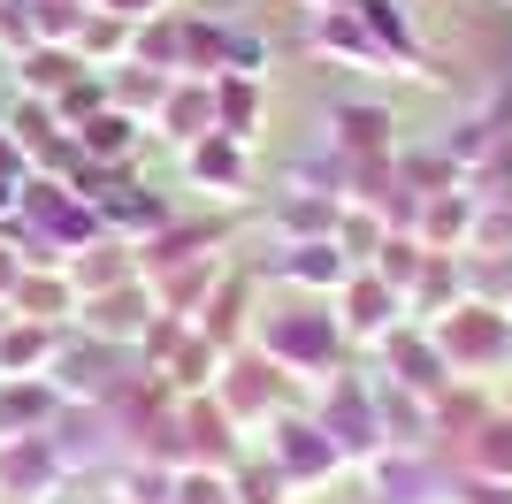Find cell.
<instances>
[{"mask_svg":"<svg viewBox=\"0 0 512 504\" xmlns=\"http://www.w3.org/2000/svg\"><path fill=\"white\" fill-rule=\"evenodd\" d=\"M260 344H268V359H276L283 375H329L344 352V329L329 314H268L260 321Z\"/></svg>","mask_w":512,"mask_h":504,"instance_id":"6da1fadb","label":"cell"},{"mask_svg":"<svg viewBox=\"0 0 512 504\" xmlns=\"http://www.w3.org/2000/svg\"><path fill=\"white\" fill-rule=\"evenodd\" d=\"M337 443H329V428L321 420H291L283 413L276 428H268V466L283 474V489H306V482H329L337 474Z\"/></svg>","mask_w":512,"mask_h":504,"instance_id":"7a4b0ae2","label":"cell"},{"mask_svg":"<svg viewBox=\"0 0 512 504\" xmlns=\"http://www.w3.org/2000/svg\"><path fill=\"white\" fill-rule=\"evenodd\" d=\"M153 314H161V298H153L146 275H130V283H115V291H100V298H85V306H77L85 336H100V344H146Z\"/></svg>","mask_w":512,"mask_h":504,"instance_id":"3957f363","label":"cell"},{"mask_svg":"<svg viewBox=\"0 0 512 504\" xmlns=\"http://www.w3.org/2000/svg\"><path fill=\"white\" fill-rule=\"evenodd\" d=\"M69 459L54 451V436H16L0 443V504H46L62 489Z\"/></svg>","mask_w":512,"mask_h":504,"instance_id":"277c9868","label":"cell"},{"mask_svg":"<svg viewBox=\"0 0 512 504\" xmlns=\"http://www.w3.org/2000/svg\"><path fill=\"white\" fill-rule=\"evenodd\" d=\"M276 367H260V359H222V382H214V398H222V413H230V428H276L283 405H276Z\"/></svg>","mask_w":512,"mask_h":504,"instance_id":"5b68a950","label":"cell"},{"mask_svg":"<svg viewBox=\"0 0 512 504\" xmlns=\"http://www.w3.org/2000/svg\"><path fill=\"white\" fill-rule=\"evenodd\" d=\"M321 428H329V443H337L344 459H375L383 420H375V405H367V382L344 375L337 390H329V405H321Z\"/></svg>","mask_w":512,"mask_h":504,"instance_id":"8992f818","label":"cell"},{"mask_svg":"<svg viewBox=\"0 0 512 504\" xmlns=\"http://www.w3.org/2000/svg\"><path fill=\"white\" fill-rule=\"evenodd\" d=\"M184 176H192L199 191H222V199H237V191L253 184V146H237V138L207 130L199 146H184Z\"/></svg>","mask_w":512,"mask_h":504,"instance_id":"52a82bcc","label":"cell"},{"mask_svg":"<svg viewBox=\"0 0 512 504\" xmlns=\"http://www.w3.org/2000/svg\"><path fill=\"white\" fill-rule=\"evenodd\" d=\"M54 352H62L54 321H23V314L0 321V382H39L54 367Z\"/></svg>","mask_w":512,"mask_h":504,"instance_id":"ba28073f","label":"cell"},{"mask_svg":"<svg viewBox=\"0 0 512 504\" xmlns=\"http://www.w3.org/2000/svg\"><path fill=\"white\" fill-rule=\"evenodd\" d=\"M153 130L176 138V146H199V138L214 130V77H176L169 100L153 107Z\"/></svg>","mask_w":512,"mask_h":504,"instance_id":"9c48e42d","label":"cell"},{"mask_svg":"<svg viewBox=\"0 0 512 504\" xmlns=\"http://www.w3.org/2000/svg\"><path fill=\"white\" fill-rule=\"evenodd\" d=\"M8 314H23V321H54V329H62V321L77 314V283H69V268H46V275L23 268V275H16V291H8Z\"/></svg>","mask_w":512,"mask_h":504,"instance_id":"30bf717a","label":"cell"},{"mask_svg":"<svg viewBox=\"0 0 512 504\" xmlns=\"http://www.w3.org/2000/svg\"><path fill=\"white\" fill-rule=\"evenodd\" d=\"M54 382H0V443H16V436H46V420H54Z\"/></svg>","mask_w":512,"mask_h":504,"instance_id":"8fae6325","label":"cell"},{"mask_svg":"<svg viewBox=\"0 0 512 504\" xmlns=\"http://www.w3.org/2000/svg\"><path fill=\"white\" fill-rule=\"evenodd\" d=\"M390 314H398V291H390L375 268H367V275H344V321H337L344 336H383Z\"/></svg>","mask_w":512,"mask_h":504,"instance_id":"7c38bea8","label":"cell"},{"mask_svg":"<svg viewBox=\"0 0 512 504\" xmlns=\"http://www.w3.org/2000/svg\"><path fill=\"white\" fill-rule=\"evenodd\" d=\"M23 92H31V100H62V92H69V84H77V77H85V62H77V46H23Z\"/></svg>","mask_w":512,"mask_h":504,"instance_id":"4fadbf2b","label":"cell"},{"mask_svg":"<svg viewBox=\"0 0 512 504\" xmlns=\"http://www.w3.org/2000/svg\"><path fill=\"white\" fill-rule=\"evenodd\" d=\"M276 268L291 275V283H306V291H344V275H352V268H344V245H337V237H306V245L283 252Z\"/></svg>","mask_w":512,"mask_h":504,"instance_id":"5bb4252c","label":"cell"},{"mask_svg":"<svg viewBox=\"0 0 512 504\" xmlns=\"http://www.w3.org/2000/svg\"><path fill=\"white\" fill-rule=\"evenodd\" d=\"M130 39H138V23L130 16H115V8H92L85 16V31H77V62H107V77H115V69L130 62Z\"/></svg>","mask_w":512,"mask_h":504,"instance_id":"9a60e30c","label":"cell"},{"mask_svg":"<svg viewBox=\"0 0 512 504\" xmlns=\"http://www.w3.org/2000/svg\"><path fill=\"white\" fill-rule=\"evenodd\" d=\"M130 146H138V115H123L115 100H107L92 123H77V153H85V161H130Z\"/></svg>","mask_w":512,"mask_h":504,"instance_id":"2e32d148","label":"cell"},{"mask_svg":"<svg viewBox=\"0 0 512 504\" xmlns=\"http://www.w3.org/2000/svg\"><path fill=\"white\" fill-rule=\"evenodd\" d=\"M337 146L352 153V161H360V153L383 161V153H390V115H383V107H337Z\"/></svg>","mask_w":512,"mask_h":504,"instance_id":"e0dca14e","label":"cell"},{"mask_svg":"<svg viewBox=\"0 0 512 504\" xmlns=\"http://www.w3.org/2000/svg\"><path fill=\"white\" fill-rule=\"evenodd\" d=\"M176 504H237V482L222 466H184L176 474Z\"/></svg>","mask_w":512,"mask_h":504,"instance_id":"ac0fdd59","label":"cell"},{"mask_svg":"<svg viewBox=\"0 0 512 504\" xmlns=\"http://www.w3.org/2000/svg\"><path fill=\"white\" fill-rule=\"evenodd\" d=\"M31 176V161H23V146L8 138V123H0V184H23Z\"/></svg>","mask_w":512,"mask_h":504,"instance_id":"d6986e66","label":"cell"}]
</instances>
